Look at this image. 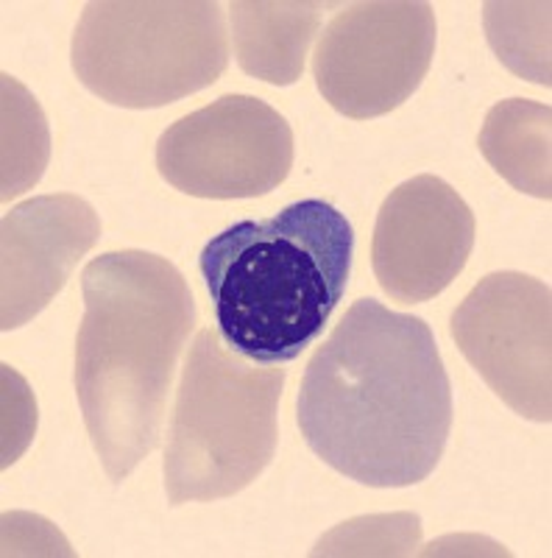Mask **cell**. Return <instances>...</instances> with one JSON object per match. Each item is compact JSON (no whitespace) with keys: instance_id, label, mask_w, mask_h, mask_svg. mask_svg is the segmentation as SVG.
<instances>
[{"instance_id":"obj_2","label":"cell","mask_w":552,"mask_h":558,"mask_svg":"<svg viewBox=\"0 0 552 558\" xmlns=\"http://www.w3.org/2000/svg\"><path fill=\"white\" fill-rule=\"evenodd\" d=\"M82 293L78 408L103 472L123 483L159 445L179 355L198 322L196 299L171 260L143 248L89 260Z\"/></svg>"},{"instance_id":"obj_14","label":"cell","mask_w":552,"mask_h":558,"mask_svg":"<svg viewBox=\"0 0 552 558\" xmlns=\"http://www.w3.org/2000/svg\"><path fill=\"white\" fill-rule=\"evenodd\" d=\"M486 37L527 82L550 87V3H486Z\"/></svg>"},{"instance_id":"obj_4","label":"cell","mask_w":552,"mask_h":558,"mask_svg":"<svg viewBox=\"0 0 552 558\" xmlns=\"http://www.w3.org/2000/svg\"><path fill=\"white\" fill-rule=\"evenodd\" d=\"M282 391L280 363L255 366L223 347L218 330H198L168 425V502H212L252 486L277 452Z\"/></svg>"},{"instance_id":"obj_3","label":"cell","mask_w":552,"mask_h":558,"mask_svg":"<svg viewBox=\"0 0 552 558\" xmlns=\"http://www.w3.org/2000/svg\"><path fill=\"white\" fill-rule=\"evenodd\" d=\"M355 229L341 209L302 198L266 221L207 241L198 271L226 347L255 363H291L321 338L349 286Z\"/></svg>"},{"instance_id":"obj_15","label":"cell","mask_w":552,"mask_h":558,"mask_svg":"<svg viewBox=\"0 0 552 558\" xmlns=\"http://www.w3.org/2000/svg\"><path fill=\"white\" fill-rule=\"evenodd\" d=\"M346 533V542L330 545L318 553H407V545H416L421 536L419 517H368V520L349 522L338 527Z\"/></svg>"},{"instance_id":"obj_7","label":"cell","mask_w":552,"mask_h":558,"mask_svg":"<svg viewBox=\"0 0 552 558\" xmlns=\"http://www.w3.org/2000/svg\"><path fill=\"white\" fill-rule=\"evenodd\" d=\"M293 168V129L271 104L223 96L184 114L157 143V171L196 198H257Z\"/></svg>"},{"instance_id":"obj_13","label":"cell","mask_w":552,"mask_h":558,"mask_svg":"<svg viewBox=\"0 0 552 558\" xmlns=\"http://www.w3.org/2000/svg\"><path fill=\"white\" fill-rule=\"evenodd\" d=\"M51 134L37 98L3 73V202L34 187L48 166Z\"/></svg>"},{"instance_id":"obj_12","label":"cell","mask_w":552,"mask_h":558,"mask_svg":"<svg viewBox=\"0 0 552 558\" xmlns=\"http://www.w3.org/2000/svg\"><path fill=\"white\" fill-rule=\"evenodd\" d=\"M550 132L552 109L547 104L508 98L486 114L477 146L511 187L550 202Z\"/></svg>"},{"instance_id":"obj_9","label":"cell","mask_w":552,"mask_h":558,"mask_svg":"<svg viewBox=\"0 0 552 558\" xmlns=\"http://www.w3.org/2000/svg\"><path fill=\"white\" fill-rule=\"evenodd\" d=\"M475 213L444 179L421 173L388 193L371 238V268L402 305L430 302L455 282L475 248Z\"/></svg>"},{"instance_id":"obj_1","label":"cell","mask_w":552,"mask_h":558,"mask_svg":"<svg viewBox=\"0 0 552 558\" xmlns=\"http://www.w3.org/2000/svg\"><path fill=\"white\" fill-rule=\"evenodd\" d=\"M296 418L327 466L371 488H405L439 466L452 386L430 324L357 299L312 352Z\"/></svg>"},{"instance_id":"obj_5","label":"cell","mask_w":552,"mask_h":558,"mask_svg":"<svg viewBox=\"0 0 552 558\" xmlns=\"http://www.w3.org/2000/svg\"><path fill=\"white\" fill-rule=\"evenodd\" d=\"M78 82L123 109H157L201 93L229 64L226 14L216 0H98L71 43Z\"/></svg>"},{"instance_id":"obj_6","label":"cell","mask_w":552,"mask_h":558,"mask_svg":"<svg viewBox=\"0 0 552 558\" xmlns=\"http://www.w3.org/2000/svg\"><path fill=\"white\" fill-rule=\"evenodd\" d=\"M436 34V9L421 0L352 3L318 39L312 57L318 93L355 121L394 112L425 82Z\"/></svg>"},{"instance_id":"obj_11","label":"cell","mask_w":552,"mask_h":558,"mask_svg":"<svg viewBox=\"0 0 552 558\" xmlns=\"http://www.w3.org/2000/svg\"><path fill=\"white\" fill-rule=\"evenodd\" d=\"M232 45L246 76L273 87L302 78L307 51L321 26V3L305 0H241L229 7Z\"/></svg>"},{"instance_id":"obj_8","label":"cell","mask_w":552,"mask_h":558,"mask_svg":"<svg viewBox=\"0 0 552 558\" xmlns=\"http://www.w3.org/2000/svg\"><path fill=\"white\" fill-rule=\"evenodd\" d=\"M550 286L522 271L482 277L452 313L461 355L505 405L530 422L552 418Z\"/></svg>"},{"instance_id":"obj_10","label":"cell","mask_w":552,"mask_h":558,"mask_svg":"<svg viewBox=\"0 0 552 558\" xmlns=\"http://www.w3.org/2000/svg\"><path fill=\"white\" fill-rule=\"evenodd\" d=\"M101 238V218L82 196L53 193L9 209L0 223V330H17L51 305Z\"/></svg>"}]
</instances>
